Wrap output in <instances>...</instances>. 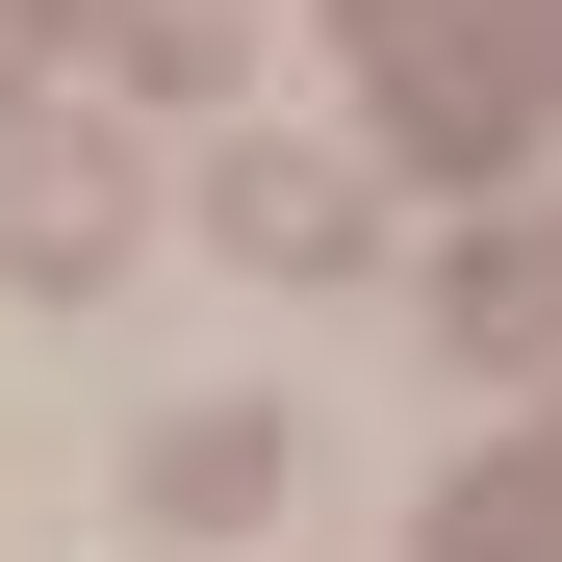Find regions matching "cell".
<instances>
[{"label":"cell","mask_w":562,"mask_h":562,"mask_svg":"<svg viewBox=\"0 0 562 562\" xmlns=\"http://www.w3.org/2000/svg\"><path fill=\"white\" fill-rule=\"evenodd\" d=\"M333 231H358V179H333V154H231V256H256V281H307Z\"/></svg>","instance_id":"6da1fadb"},{"label":"cell","mask_w":562,"mask_h":562,"mask_svg":"<svg viewBox=\"0 0 562 562\" xmlns=\"http://www.w3.org/2000/svg\"><path fill=\"white\" fill-rule=\"evenodd\" d=\"M154 512H179V537L281 512V435H256V409H179V435H154Z\"/></svg>","instance_id":"7a4b0ae2"}]
</instances>
